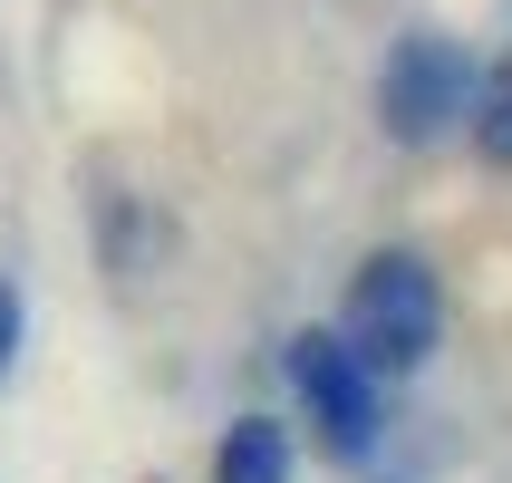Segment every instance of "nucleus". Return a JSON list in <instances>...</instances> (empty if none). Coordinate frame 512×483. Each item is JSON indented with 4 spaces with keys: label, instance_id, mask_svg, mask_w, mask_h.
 <instances>
[{
    "label": "nucleus",
    "instance_id": "1",
    "mask_svg": "<svg viewBox=\"0 0 512 483\" xmlns=\"http://www.w3.org/2000/svg\"><path fill=\"white\" fill-rule=\"evenodd\" d=\"M339 339L368 358L377 377H416L445 339V290L416 252H368L358 261V281H348V319Z\"/></svg>",
    "mask_w": 512,
    "mask_h": 483
},
{
    "label": "nucleus",
    "instance_id": "5",
    "mask_svg": "<svg viewBox=\"0 0 512 483\" xmlns=\"http://www.w3.org/2000/svg\"><path fill=\"white\" fill-rule=\"evenodd\" d=\"M474 145H484L493 165H512V49L484 68V87H474Z\"/></svg>",
    "mask_w": 512,
    "mask_h": 483
},
{
    "label": "nucleus",
    "instance_id": "6",
    "mask_svg": "<svg viewBox=\"0 0 512 483\" xmlns=\"http://www.w3.org/2000/svg\"><path fill=\"white\" fill-rule=\"evenodd\" d=\"M10 348H20V290L0 281V368H10Z\"/></svg>",
    "mask_w": 512,
    "mask_h": 483
},
{
    "label": "nucleus",
    "instance_id": "2",
    "mask_svg": "<svg viewBox=\"0 0 512 483\" xmlns=\"http://www.w3.org/2000/svg\"><path fill=\"white\" fill-rule=\"evenodd\" d=\"M474 87H484V68L445 29H406L387 49V78H377V116H387L397 145H435L455 126H474Z\"/></svg>",
    "mask_w": 512,
    "mask_h": 483
},
{
    "label": "nucleus",
    "instance_id": "3",
    "mask_svg": "<svg viewBox=\"0 0 512 483\" xmlns=\"http://www.w3.org/2000/svg\"><path fill=\"white\" fill-rule=\"evenodd\" d=\"M290 387H300L319 445H329L339 464L377 455V368L339 339V329H300V339H290Z\"/></svg>",
    "mask_w": 512,
    "mask_h": 483
},
{
    "label": "nucleus",
    "instance_id": "4",
    "mask_svg": "<svg viewBox=\"0 0 512 483\" xmlns=\"http://www.w3.org/2000/svg\"><path fill=\"white\" fill-rule=\"evenodd\" d=\"M213 483H290V435L271 416H242L213 455Z\"/></svg>",
    "mask_w": 512,
    "mask_h": 483
}]
</instances>
